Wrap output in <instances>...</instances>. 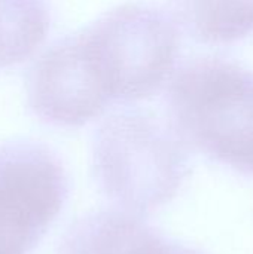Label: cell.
<instances>
[{"label":"cell","instance_id":"1","mask_svg":"<svg viewBox=\"0 0 253 254\" xmlns=\"http://www.w3.org/2000/svg\"><path fill=\"white\" fill-rule=\"evenodd\" d=\"M169 124L188 147L253 176V71L239 63L195 58L167 91Z\"/></svg>","mask_w":253,"mask_h":254},{"label":"cell","instance_id":"2","mask_svg":"<svg viewBox=\"0 0 253 254\" xmlns=\"http://www.w3.org/2000/svg\"><path fill=\"white\" fill-rule=\"evenodd\" d=\"M92 171L107 199L143 217L171 201L183 185L188 146L152 113H116L94 134Z\"/></svg>","mask_w":253,"mask_h":254},{"label":"cell","instance_id":"3","mask_svg":"<svg viewBox=\"0 0 253 254\" xmlns=\"http://www.w3.org/2000/svg\"><path fill=\"white\" fill-rule=\"evenodd\" d=\"M82 33L112 103L151 98L173 74L180 34L176 21L157 4L124 3Z\"/></svg>","mask_w":253,"mask_h":254},{"label":"cell","instance_id":"4","mask_svg":"<svg viewBox=\"0 0 253 254\" xmlns=\"http://www.w3.org/2000/svg\"><path fill=\"white\" fill-rule=\"evenodd\" d=\"M67 195V174L49 147L31 140L0 143V254L30 253Z\"/></svg>","mask_w":253,"mask_h":254},{"label":"cell","instance_id":"5","mask_svg":"<svg viewBox=\"0 0 253 254\" xmlns=\"http://www.w3.org/2000/svg\"><path fill=\"white\" fill-rule=\"evenodd\" d=\"M28 106L54 127L75 128L100 116L112 103L82 30L57 40L33 65Z\"/></svg>","mask_w":253,"mask_h":254},{"label":"cell","instance_id":"6","mask_svg":"<svg viewBox=\"0 0 253 254\" xmlns=\"http://www.w3.org/2000/svg\"><path fill=\"white\" fill-rule=\"evenodd\" d=\"M169 243L142 216L121 208L100 210L67 228L58 254H166Z\"/></svg>","mask_w":253,"mask_h":254},{"label":"cell","instance_id":"7","mask_svg":"<svg viewBox=\"0 0 253 254\" xmlns=\"http://www.w3.org/2000/svg\"><path fill=\"white\" fill-rule=\"evenodd\" d=\"M171 9L200 43L231 45L253 33V0H171Z\"/></svg>","mask_w":253,"mask_h":254},{"label":"cell","instance_id":"8","mask_svg":"<svg viewBox=\"0 0 253 254\" xmlns=\"http://www.w3.org/2000/svg\"><path fill=\"white\" fill-rule=\"evenodd\" d=\"M51 24L46 0H0V68L27 60Z\"/></svg>","mask_w":253,"mask_h":254},{"label":"cell","instance_id":"9","mask_svg":"<svg viewBox=\"0 0 253 254\" xmlns=\"http://www.w3.org/2000/svg\"><path fill=\"white\" fill-rule=\"evenodd\" d=\"M166 254H203L201 252L192 249V247H188L185 244H180V243H176V241H171L169 243V247L166 250Z\"/></svg>","mask_w":253,"mask_h":254}]
</instances>
